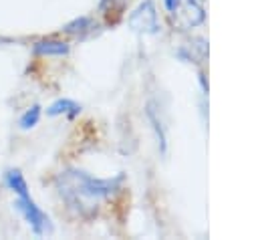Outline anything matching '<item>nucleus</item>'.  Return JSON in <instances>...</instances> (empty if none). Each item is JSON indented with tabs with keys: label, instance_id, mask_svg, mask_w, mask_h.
<instances>
[{
	"label": "nucleus",
	"instance_id": "f257e3e1",
	"mask_svg": "<svg viewBox=\"0 0 258 240\" xmlns=\"http://www.w3.org/2000/svg\"><path fill=\"white\" fill-rule=\"evenodd\" d=\"M121 182H123L121 173L109 179H101L75 167L60 171L54 179L60 198L69 204V208H73L77 214L85 218L93 216L97 212V202L113 196L121 188Z\"/></svg>",
	"mask_w": 258,
	"mask_h": 240
},
{
	"label": "nucleus",
	"instance_id": "f03ea898",
	"mask_svg": "<svg viewBox=\"0 0 258 240\" xmlns=\"http://www.w3.org/2000/svg\"><path fill=\"white\" fill-rule=\"evenodd\" d=\"M167 10H169L171 24L179 30L196 28L206 20V12L200 0H173V4Z\"/></svg>",
	"mask_w": 258,
	"mask_h": 240
},
{
	"label": "nucleus",
	"instance_id": "7ed1b4c3",
	"mask_svg": "<svg viewBox=\"0 0 258 240\" xmlns=\"http://www.w3.org/2000/svg\"><path fill=\"white\" fill-rule=\"evenodd\" d=\"M127 22L139 34H157L159 32V18H157V8H155L153 0H143L129 14Z\"/></svg>",
	"mask_w": 258,
	"mask_h": 240
},
{
	"label": "nucleus",
	"instance_id": "20e7f679",
	"mask_svg": "<svg viewBox=\"0 0 258 240\" xmlns=\"http://www.w3.org/2000/svg\"><path fill=\"white\" fill-rule=\"evenodd\" d=\"M14 206H16V210L24 216V220L28 222V226L32 228V232L34 234H46V232H50L52 230V224H50V218L34 204V200L30 198V196H24V198H18L16 202H14Z\"/></svg>",
	"mask_w": 258,
	"mask_h": 240
},
{
	"label": "nucleus",
	"instance_id": "39448f33",
	"mask_svg": "<svg viewBox=\"0 0 258 240\" xmlns=\"http://www.w3.org/2000/svg\"><path fill=\"white\" fill-rule=\"evenodd\" d=\"M208 50L210 46L206 38H191L177 50V54L187 63H204L208 58Z\"/></svg>",
	"mask_w": 258,
	"mask_h": 240
},
{
	"label": "nucleus",
	"instance_id": "423d86ee",
	"mask_svg": "<svg viewBox=\"0 0 258 240\" xmlns=\"http://www.w3.org/2000/svg\"><path fill=\"white\" fill-rule=\"evenodd\" d=\"M34 52L40 56H64L69 52V42L64 40H54V38H46V40H38L34 44Z\"/></svg>",
	"mask_w": 258,
	"mask_h": 240
},
{
	"label": "nucleus",
	"instance_id": "0eeeda50",
	"mask_svg": "<svg viewBox=\"0 0 258 240\" xmlns=\"http://www.w3.org/2000/svg\"><path fill=\"white\" fill-rule=\"evenodd\" d=\"M145 113H147V119H149V123H151L153 131H155V137H157V145H159L161 153H165V147H167L165 127H163V123H161V119H159V113H157L155 105H153V103H147V109H145Z\"/></svg>",
	"mask_w": 258,
	"mask_h": 240
},
{
	"label": "nucleus",
	"instance_id": "6e6552de",
	"mask_svg": "<svg viewBox=\"0 0 258 240\" xmlns=\"http://www.w3.org/2000/svg\"><path fill=\"white\" fill-rule=\"evenodd\" d=\"M46 113H48L50 117H56V115H69V117H75V115L81 113V105L75 103V101H71V99H58V101H54V103L46 109Z\"/></svg>",
	"mask_w": 258,
	"mask_h": 240
},
{
	"label": "nucleus",
	"instance_id": "1a4fd4ad",
	"mask_svg": "<svg viewBox=\"0 0 258 240\" xmlns=\"http://www.w3.org/2000/svg\"><path fill=\"white\" fill-rule=\"evenodd\" d=\"M4 179H6V186H8V188L18 196V198L30 196V194H28L26 179L22 177V173H20L18 169H8V171H6V175H4Z\"/></svg>",
	"mask_w": 258,
	"mask_h": 240
},
{
	"label": "nucleus",
	"instance_id": "9d476101",
	"mask_svg": "<svg viewBox=\"0 0 258 240\" xmlns=\"http://www.w3.org/2000/svg\"><path fill=\"white\" fill-rule=\"evenodd\" d=\"M95 28V22L89 16H79L75 20H71L69 24L62 26V32L67 34H75V36H85L87 32H91Z\"/></svg>",
	"mask_w": 258,
	"mask_h": 240
},
{
	"label": "nucleus",
	"instance_id": "9b49d317",
	"mask_svg": "<svg viewBox=\"0 0 258 240\" xmlns=\"http://www.w3.org/2000/svg\"><path fill=\"white\" fill-rule=\"evenodd\" d=\"M40 119V107L38 105H32L30 109L24 111V115L20 117V127L22 129H32Z\"/></svg>",
	"mask_w": 258,
	"mask_h": 240
},
{
	"label": "nucleus",
	"instance_id": "f8f14e48",
	"mask_svg": "<svg viewBox=\"0 0 258 240\" xmlns=\"http://www.w3.org/2000/svg\"><path fill=\"white\" fill-rule=\"evenodd\" d=\"M123 6H125V0H101V10H103V14L105 16H109L111 12H115V18H119L121 16V12H123Z\"/></svg>",
	"mask_w": 258,
	"mask_h": 240
}]
</instances>
